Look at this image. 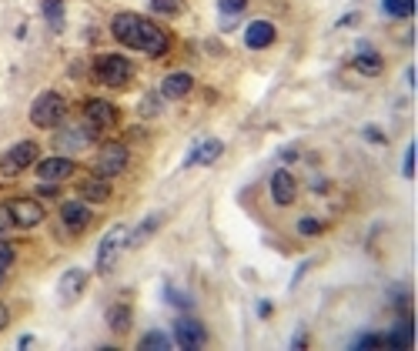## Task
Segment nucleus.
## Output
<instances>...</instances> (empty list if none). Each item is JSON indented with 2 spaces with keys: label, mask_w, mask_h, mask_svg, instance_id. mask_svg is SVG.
Listing matches in <instances>:
<instances>
[{
  "label": "nucleus",
  "mask_w": 418,
  "mask_h": 351,
  "mask_svg": "<svg viewBox=\"0 0 418 351\" xmlns=\"http://www.w3.org/2000/svg\"><path fill=\"white\" fill-rule=\"evenodd\" d=\"M44 17L51 20L54 30L64 27V0H44Z\"/></svg>",
  "instance_id": "nucleus-23"
},
{
  "label": "nucleus",
  "mask_w": 418,
  "mask_h": 351,
  "mask_svg": "<svg viewBox=\"0 0 418 351\" xmlns=\"http://www.w3.org/2000/svg\"><path fill=\"white\" fill-rule=\"evenodd\" d=\"M221 150H225V144L215 138H208L204 144H198V148L188 154V161L184 164H215L217 157H221Z\"/></svg>",
  "instance_id": "nucleus-17"
},
{
  "label": "nucleus",
  "mask_w": 418,
  "mask_h": 351,
  "mask_svg": "<svg viewBox=\"0 0 418 351\" xmlns=\"http://www.w3.org/2000/svg\"><path fill=\"white\" fill-rule=\"evenodd\" d=\"M7 208H11V218L17 227H37L44 221V208L34 198H13Z\"/></svg>",
  "instance_id": "nucleus-8"
},
{
  "label": "nucleus",
  "mask_w": 418,
  "mask_h": 351,
  "mask_svg": "<svg viewBox=\"0 0 418 351\" xmlns=\"http://www.w3.org/2000/svg\"><path fill=\"white\" fill-rule=\"evenodd\" d=\"M244 44L251 50H265L275 44V24L271 20H251L244 30Z\"/></svg>",
  "instance_id": "nucleus-14"
},
{
  "label": "nucleus",
  "mask_w": 418,
  "mask_h": 351,
  "mask_svg": "<svg viewBox=\"0 0 418 351\" xmlns=\"http://www.w3.org/2000/svg\"><path fill=\"white\" fill-rule=\"evenodd\" d=\"M161 225V214H154V218H148V221H144V225L138 227V231H134V234H127V248H138L141 241L148 238V234H151L154 227Z\"/></svg>",
  "instance_id": "nucleus-22"
},
{
  "label": "nucleus",
  "mask_w": 418,
  "mask_h": 351,
  "mask_svg": "<svg viewBox=\"0 0 418 351\" xmlns=\"http://www.w3.org/2000/svg\"><path fill=\"white\" fill-rule=\"evenodd\" d=\"M151 11H157V13H178L181 4H178V0H151Z\"/></svg>",
  "instance_id": "nucleus-26"
},
{
  "label": "nucleus",
  "mask_w": 418,
  "mask_h": 351,
  "mask_svg": "<svg viewBox=\"0 0 418 351\" xmlns=\"http://www.w3.org/2000/svg\"><path fill=\"white\" fill-rule=\"evenodd\" d=\"M415 144H408V150H405V177H412L415 174Z\"/></svg>",
  "instance_id": "nucleus-31"
},
{
  "label": "nucleus",
  "mask_w": 418,
  "mask_h": 351,
  "mask_svg": "<svg viewBox=\"0 0 418 351\" xmlns=\"http://www.w3.org/2000/svg\"><path fill=\"white\" fill-rule=\"evenodd\" d=\"M84 281H88V271H84V268H71V271L61 278L57 291H61L64 298H77V295H80V288H84Z\"/></svg>",
  "instance_id": "nucleus-20"
},
{
  "label": "nucleus",
  "mask_w": 418,
  "mask_h": 351,
  "mask_svg": "<svg viewBox=\"0 0 418 351\" xmlns=\"http://www.w3.org/2000/svg\"><path fill=\"white\" fill-rule=\"evenodd\" d=\"M61 221L67 231H84L90 225V204L88 201H64L61 204Z\"/></svg>",
  "instance_id": "nucleus-13"
},
{
  "label": "nucleus",
  "mask_w": 418,
  "mask_h": 351,
  "mask_svg": "<svg viewBox=\"0 0 418 351\" xmlns=\"http://www.w3.org/2000/svg\"><path fill=\"white\" fill-rule=\"evenodd\" d=\"M64 114H67V100H64L57 90H44V94H37V100L30 104V124L40 127V131H47V127L61 124Z\"/></svg>",
  "instance_id": "nucleus-1"
},
{
  "label": "nucleus",
  "mask_w": 418,
  "mask_h": 351,
  "mask_svg": "<svg viewBox=\"0 0 418 351\" xmlns=\"http://www.w3.org/2000/svg\"><path fill=\"white\" fill-rule=\"evenodd\" d=\"M131 304H124V301H117V304H111L107 308V328L114 331V335H124L127 328H131Z\"/></svg>",
  "instance_id": "nucleus-18"
},
{
  "label": "nucleus",
  "mask_w": 418,
  "mask_h": 351,
  "mask_svg": "<svg viewBox=\"0 0 418 351\" xmlns=\"http://www.w3.org/2000/svg\"><path fill=\"white\" fill-rule=\"evenodd\" d=\"M94 74L107 88H124L127 81H131V74H134V67L121 54H104L101 61H97V67H94Z\"/></svg>",
  "instance_id": "nucleus-4"
},
{
  "label": "nucleus",
  "mask_w": 418,
  "mask_h": 351,
  "mask_svg": "<svg viewBox=\"0 0 418 351\" xmlns=\"http://www.w3.org/2000/svg\"><path fill=\"white\" fill-rule=\"evenodd\" d=\"M11 227H13L11 208H7V204H0V238H4V234H7V231H11Z\"/></svg>",
  "instance_id": "nucleus-29"
},
{
  "label": "nucleus",
  "mask_w": 418,
  "mask_h": 351,
  "mask_svg": "<svg viewBox=\"0 0 418 351\" xmlns=\"http://www.w3.org/2000/svg\"><path fill=\"white\" fill-rule=\"evenodd\" d=\"M77 191H80V201H90V204H94V201L101 204V201L111 198V184H107L104 177H90V181H84Z\"/></svg>",
  "instance_id": "nucleus-19"
},
{
  "label": "nucleus",
  "mask_w": 418,
  "mask_h": 351,
  "mask_svg": "<svg viewBox=\"0 0 418 351\" xmlns=\"http://www.w3.org/2000/svg\"><path fill=\"white\" fill-rule=\"evenodd\" d=\"M167 34L161 30L157 24H151V20H144L141 24V40H138V50H144L148 57H165L167 54Z\"/></svg>",
  "instance_id": "nucleus-9"
},
{
  "label": "nucleus",
  "mask_w": 418,
  "mask_h": 351,
  "mask_svg": "<svg viewBox=\"0 0 418 351\" xmlns=\"http://www.w3.org/2000/svg\"><path fill=\"white\" fill-rule=\"evenodd\" d=\"M141 348H148V351H165V348H171V338H167V335H161V331H148V335L141 338Z\"/></svg>",
  "instance_id": "nucleus-24"
},
{
  "label": "nucleus",
  "mask_w": 418,
  "mask_h": 351,
  "mask_svg": "<svg viewBox=\"0 0 418 351\" xmlns=\"http://www.w3.org/2000/svg\"><path fill=\"white\" fill-rule=\"evenodd\" d=\"M74 174V161L67 157V154H54V157H44L37 161V177L40 181H64V177Z\"/></svg>",
  "instance_id": "nucleus-12"
},
{
  "label": "nucleus",
  "mask_w": 418,
  "mask_h": 351,
  "mask_svg": "<svg viewBox=\"0 0 418 351\" xmlns=\"http://www.w3.org/2000/svg\"><path fill=\"white\" fill-rule=\"evenodd\" d=\"M298 198V181L292 177V171H275L271 174V201L278 204V208H288L292 201Z\"/></svg>",
  "instance_id": "nucleus-11"
},
{
  "label": "nucleus",
  "mask_w": 418,
  "mask_h": 351,
  "mask_svg": "<svg viewBox=\"0 0 418 351\" xmlns=\"http://www.w3.org/2000/svg\"><path fill=\"white\" fill-rule=\"evenodd\" d=\"M217 7H221V13H241L248 7V0H221Z\"/></svg>",
  "instance_id": "nucleus-28"
},
{
  "label": "nucleus",
  "mask_w": 418,
  "mask_h": 351,
  "mask_svg": "<svg viewBox=\"0 0 418 351\" xmlns=\"http://www.w3.org/2000/svg\"><path fill=\"white\" fill-rule=\"evenodd\" d=\"M127 234H131V231H127L124 225H114L101 238V244H97V258H94V264H97V271H101V275H107V271L114 268L117 254L127 248Z\"/></svg>",
  "instance_id": "nucleus-2"
},
{
  "label": "nucleus",
  "mask_w": 418,
  "mask_h": 351,
  "mask_svg": "<svg viewBox=\"0 0 418 351\" xmlns=\"http://www.w3.org/2000/svg\"><path fill=\"white\" fill-rule=\"evenodd\" d=\"M141 114H157V97L154 94H148V97L141 100Z\"/></svg>",
  "instance_id": "nucleus-32"
},
{
  "label": "nucleus",
  "mask_w": 418,
  "mask_h": 351,
  "mask_svg": "<svg viewBox=\"0 0 418 351\" xmlns=\"http://www.w3.org/2000/svg\"><path fill=\"white\" fill-rule=\"evenodd\" d=\"M7 321H11V311H7V308H4V304H0V331H4V328H7Z\"/></svg>",
  "instance_id": "nucleus-34"
},
{
  "label": "nucleus",
  "mask_w": 418,
  "mask_h": 351,
  "mask_svg": "<svg viewBox=\"0 0 418 351\" xmlns=\"http://www.w3.org/2000/svg\"><path fill=\"white\" fill-rule=\"evenodd\" d=\"M298 231H301V234H318L321 225H318L315 218H301V221H298Z\"/></svg>",
  "instance_id": "nucleus-30"
},
{
  "label": "nucleus",
  "mask_w": 418,
  "mask_h": 351,
  "mask_svg": "<svg viewBox=\"0 0 418 351\" xmlns=\"http://www.w3.org/2000/svg\"><path fill=\"white\" fill-rule=\"evenodd\" d=\"M13 264V248L7 244V241H0V271L7 275V268Z\"/></svg>",
  "instance_id": "nucleus-27"
},
{
  "label": "nucleus",
  "mask_w": 418,
  "mask_h": 351,
  "mask_svg": "<svg viewBox=\"0 0 418 351\" xmlns=\"http://www.w3.org/2000/svg\"><path fill=\"white\" fill-rule=\"evenodd\" d=\"M174 341H178V348H201L204 341H208V331L198 318H178L174 321Z\"/></svg>",
  "instance_id": "nucleus-7"
},
{
  "label": "nucleus",
  "mask_w": 418,
  "mask_h": 351,
  "mask_svg": "<svg viewBox=\"0 0 418 351\" xmlns=\"http://www.w3.org/2000/svg\"><path fill=\"white\" fill-rule=\"evenodd\" d=\"M355 345L358 348H375V345H381V335H362Z\"/></svg>",
  "instance_id": "nucleus-33"
},
{
  "label": "nucleus",
  "mask_w": 418,
  "mask_h": 351,
  "mask_svg": "<svg viewBox=\"0 0 418 351\" xmlns=\"http://www.w3.org/2000/svg\"><path fill=\"white\" fill-rule=\"evenodd\" d=\"M415 11V0H385V13L392 17H412Z\"/></svg>",
  "instance_id": "nucleus-25"
},
{
  "label": "nucleus",
  "mask_w": 418,
  "mask_h": 351,
  "mask_svg": "<svg viewBox=\"0 0 418 351\" xmlns=\"http://www.w3.org/2000/svg\"><path fill=\"white\" fill-rule=\"evenodd\" d=\"M355 71H362V74H368V77L381 74V57L375 54V50H362V54L355 57Z\"/></svg>",
  "instance_id": "nucleus-21"
},
{
  "label": "nucleus",
  "mask_w": 418,
  "mask_h": 351,
  "mask_svg": "<svg viewBox=\"0 0 418 351\" xmlns=\"http://www.w3.org/2000/svg\"><path fill=\"white\" fill-rule=\"evenodd\" d=\"M40 161V150L34 141H20V144H13L4 157H0V174L4 177H17L20 171H27L30 164Z\"/></svg>",
  "instance_id": "nucleus-3"
},
{
  "label": "nucleus",
  "mask_w": 418,
  "mask_h": 351,
  "mask_svg": "<svg viewBox=\"0 0 418 351\" xmlns=\"http://www.w3.org/2000/svg\"><path fill=\"white\" fill-rule=\"evenodd\" d=\"M84 121L94 124L97 131H101V127H111L117 121V107L114 104H107V100H88V107H84Z\"/></svg>",
  "instance_id": "nucleus-15"
},
{
  "label": "nucleus",
  "mask_w": 418,
  "mask_h": 351,
  "mask_svg": "<svg viewBox=\"0 0 418 351\" xmlns=\"http://www.w3.org/2000/svg\"><path fill=\"white\" fill-rule=\"evenodd\" d=\"M54 141H57V148H61V150H84L88 144H94V141H97V127L84 121V127L61 131V134H57Z\"/></svg>",
  "instance_id": "nucleus-10"
},
{
  "label": "nucleus",
  "mask_w": 418,
  "mask_h": 351,
  "mask_svg": "<svg viewBox=\"0 0 418 351\" xmlns=\"http://www.w3.org/2000/svg\"><path fill=\"white\" fill-rule=\"evenodd\" d=\"M127 157H131V154H127L124 144H117V141H114V144H104V148L97 150L94 171H97L101 177H114V174H121V171L127 167Z\"/></svg>",
  "instance_id": "nucleus-5"
},
{
  "label": "nucleus",
  "mask_w": 418,
  "mask_h": 351,
  "mask_svg": "<svg viewBox=\"0 0 418 351\" xmlns=\"http://www.w3.org/2000/svg\"><path fill=\"white\" fill-rule=\"evenodd\" d=\"M141 24H144V17H141V13L124 11V13H117L114 20H111V34H114V37L121 40L124 47H134V50H138Z\"/></svg>",
  "instance_id": "nucleus-6"
},
{
  "label": "nucleus",
  "mask_w": 418,
  "mask_h": 351,
  "mask_svg": "<svg viewBox=\"0 0 418 351\" xmlns=\"http://www.w3.org/2000/svg\"><path fill=\"white\" fill-rule=\"evenodd\" d=\"M0 285H4V271H0Z\"/></svg>",
  "instance_id": "nucleus-35"
},
{
  "label": "nucleus",
  "mask_w": 418,
  "mask_h": 351,
  "mask_svg": "<svg viewBox=\"0 0 418 351\" xmlns=\"http://www.w3.org/2000/svg\"><path fill=\"white\" fill-rule=\"evenodd\" d=\"M191 88H194V77H191L188 71H174V74L165 77L161 94H165V97H171V100H178V97H188Z\"/></svg>",
  "instance_id": "nucleus-16"
}]
</instances>
